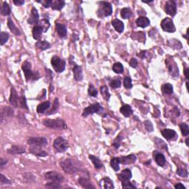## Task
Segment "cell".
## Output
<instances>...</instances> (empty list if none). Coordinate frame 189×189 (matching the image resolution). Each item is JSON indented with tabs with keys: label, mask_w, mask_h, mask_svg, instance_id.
<instances>
[{
	"label": "cell",
	"mask_w": 189,
	"mask_h": 189,
	"mask_svg": "<svg viewBox=\"0 0 189 189\" xmlns=\"http://www.w3.org/2000/svg\"><path fill=\"white\" fill-rule=\"evenodd\" d=\"M122 140H123V137H122L120 135L117 136V137H116L115 139V140H114L113 143H112V146H115V149H118V148L120 147V142H121Z\"/></svg>",
	"instance_id": "bcb514c9"
},
{
	"label": "cell",
	"mask_w": 189,
	"mask_h": 189,
	"mask_svg": "<svg viewBox=\"0 0 189 189\" xmlns=\"http://www.w3.org/2000/svg\"><path fill=\"white\" fill-rule=\"evenodd\" d=\"M7 26H8L9 29L10 30V31L12 32L13 33H14V34L16 35V36H19L20 33H21L19 30L15 26L13 22L12 21V19H11L10 18H8V19H7Z\"/></svg>",
	"instance_id": "f546056e"
},
{
	"label": "cell",
	"mask_w": 189,
	"mask_h": 189,
	"mask_svg": "<svg viewBox=\"0 0 189 189\" xmlns=\"http://www.w3.org/2000/svg\"><path fill=\"white\" fill-rule=\"evenodd\" d=\"M144 124H145L146 129L148 131H149V132L153 131L154 126H153V125H152V123L150 121V120H146V121L144 122Z\"/></svg>",
	"instance_id": "7dc6e473"
},
{
	"label": "cell",
	"mask_w": 189,
	"mask_h": 189,
	"mask_svg": "<svg viewBox=\"0 0 189 189\" xmlns=\"http://www.w3.org/2000/svg\"><path fill=\"white\" fill-rule=\"evenodd\" d=\"M161 90L163 94L170 95L173 93V86L171 84H165L162 86Z\"/></svg>",
	"instance_id": "836d02e7"
},
{
	"label": "cell",
	"mask_w": 189,
	"mask_h": 189,
	"mask_svg": "<svg viewBox=\"0 0 189 189\" xmlns=\"http://www.w3.org/2000/svg\"><path fill=\"white\" fill-rule=\"evenodd\" d=\"M53 146L57 152H63L68 149L69 144L66 140L63 139L61 137H59L54 140Z\"/></svg>",
	"instance_id": "277c9868"
},
{
	"label": "cell",
	"mask_w": 189,
	"mask_h": 189,
	"mask_svg": "<svg viewBox=\"0 0 189 189\" xmlns=\"http://www.w3.org/2000/svg\"><path fill=\"white\" fill-rule=\"evenodd\" d=\"M89 158H90V160H91V161L93 162V165H94L95 168H97V169H100V168H101L103 167L102 162H101L98 158L93 156V155H89Z\"/></svg>",
	"instance_id": "1f68e13d"
},
{
	"label": "cell",
	"mask_w": 189,
	"mask_h": 189,
	"mask_svg": "<svg viewBox=\"0 0 189 189\" xmlns=\"http://www.w3.org/2000/svg\"><path fill=\"white\" fill-rule=\"evenodd\" d=\"M56 31L58 34L59 35V36L61 38H64L66 37V33H67V31H66V28L65 25H62V24L60 23H57L56 24Z\"/></svg>",
	"instance_id": "484cf974"
},
{
	"label": "cell",
	"mask_w": 189,
	"mask_h": 189,
	"mask_svg": "<svg viewBox=\"0 0 189 189\" xmlns=\"http://www.w3.org/2000/svg\"><path fill=\"white\" fill-rule=\"evenodd\" d=\"M44 177H45L46 180L52 182H56V183H61L63 181V176L55 171H49V172L46 173Z\"/></svg>",
	"instance_id": "8992f818"
},
{
	"label": "cell",
	"mask_w": 189,
	"mask_h": 189,
	"mask_svg": "<svg viewBox=\"0 0 189 189\" xmlns=\"http://www.w3.org/2000/svg\"><path fill=\"white\" fill-rule=\"evenodd\" d=\"M44 32L43 31V28L40 25H36L33 28V36L34 38V39L36 40H39L42 37V33Z\"/></svg>",
	"instance_id": "cb8c5ba5"
},
{
	"label": "cell",
	"mask_w": 189,
	"mask_h": 189,
	"mask_svg": "<svg viewBox=\"0 0 189 189\" xmlns=\"http://www.w3.org/2000/svg\"><path fill=\"white\" fill-rule=\"evenodd\" d=\"M122 186H123V188H136V186L132 185V183H131L130 182L122 184Z\"/></svg>",
	"instance_id": "db71d44e"
},
{
	"label": "cell",
	"mask_w": 189,
	"mask_h": 189,
	"mask_svg": "<svg viewBox=\"0 0 189 189\" xmlns=\"http://www.w3.org/2000/svg\"><path fill=\"white\" fill-rule=\"evenodd\" d=\"M177 175L180 176L182 177H188V171L185 169H183V168H178L177 170Z\"/></svg>",
	"instance_id": "c3c4849f"
},
{
	"label": "cell",
	"mask_w": 189,
	"mask_h": 189,
	"mask_svg": "<svg viewBox=\"0 0 189 189\" xmlns=\"http://www.w3.org/2000/svg\"><path fill=\"white\" fill-rule=\"evenodd\" d=\"M7 152L10 155H21L25 152V147L20 146H13L10 149H7Z\"/></svg>",
	"instance_id": "d6986e66"
},
{
	"label": "cell",
	"mask_w": 189,
	"mask_h": 189,
	"mask_svg": "<svg viewBox=\"0 0 189 189\" xmlns=\"http://www.w3.org/2000/svg\"><path fill=\"white\" fill-rule=\"evenodd\" d=\"M40 25L41 27L43 28V31H44V32H47V30L49 29V28L50 27V22L48 21L47 19H42V21L40 22Z\"/></svg>",
	"instance_id": "b9f144b4"
},
{
	"label": "cell",
	"mask_w": 189,
	"mask_h": 189,
	"mask_svg": "<svg viewBox=\"0 0 189 189\" xmlns=\"http://www.w3.org/2000/svg\"><path fill=\"white\" fill-rule=\"evenodd\" d=\"M39 2L42 3L43 5H44V7L48 8L49 7H50V2H51V1H50V0H48V1H39Z\"/></svg>",
	"instance_id": "9f6ffc18"
},
{
	"label": "cell",
	"mask_w": 189,
	"mask_h": 189,
	"mask_svg": "<svg viewBox=\"0 0 189 189\" xmlns=\"http://www.w3.org/2000/svg\"><path fill=\"white\" fill-rule=\"evenodd\" d=\"M179 127H180L182 135L188 136L189 134V128L188 125H187L186 123H181V124L179 125Z\"/></svg>",
	"instance_id": "60d3db41"
},
{
	"label": "cell",
	"mask_w": 189,
	"mask_h": 189,
	"mask_svg": "<svg viewBox=\"0 0 189 189\" xmlns=\"http://www.w3.org/2000/svg\"><path fill=\"white\" fill-rule=\"evenodd\" d=\"M120 15H121L122 18L127 19H129L132 16V12H131V9L128 8V7H124V8L121 10Z\"/></svg>",
	"instance_id": "e575fe53"
},
{
	"label": "cell",
	"mask_w": 189,
	"mask_h": 189,
	"mask_svg": "<svg viewBox=\"0 0 189 189\" xmlns=\"http://www.w3.org/2000/svg\"><path fill=\"white\" fill-rule=\"evenodd\" d=\"M137 25L140 28H145L150 25V21L147 17L140 16L137 19Z\"/></svg>",
	"instance_id": "d4e9b609"
},
{
	"label": "cell",
	"mask_w": 189,
	"mask_h": 189,
	"mask_svg": "<svg viewBox=\"0 0 189 189\" xmlns=\"http://www.w3.org/2000/svg\"><path fill=\"white\" fill-rule=\"evenodd\" d=\"M72 71H73L75 80L77 81H80L83 79V72H82V68L80 66L75 65Z\"/></svg>",
	"instance_id": "ac0fdd59"
},
{
	"label": "cell",
	"mask_w": 189,
	"mask_h": 189,
	"mask_svg": "<svg viewBox=\"0 0 189 189\" xmlns=\"http://www.w3.org/2000/svg\"><path fill=\"white\" fill-rule=\"evenodd\" d=\"M123 86L127 90H129L132 87V84H131V78L130 77H126L123 79Z\"/></svg>",
	"instance_id": "7bdbcfd3"
},
{
	"label": "cell",
	"mask_w": 189,
	"mask_h": 189,
	"mask_svg": "<svg viewBox=\"0 0 189 189\" xmlns=\"http://www.w3.org/2000/svg\"><path fill=\"white\" fill-rule=\"evenodd\" d=\"M1 13L3 16H9L10 14V8L9 4L6 1H4L1 8Z\"/></svg>",
	"instance_id": "74e56055"
},
{
	"label": "cell",
	"mask_w": 189,
	"mask_h": 189,
	"mask_svg": "<svg viewBox=\"0 0 189 189\" xmlns=\"http://www.w3.org/2000/svg\"><path fill=\"white\" fill-rule=\"evenodd\" d=\"M50 106V103L49 101H45L42 104H39L37 107V112L38 113H44L47 109H48Z\"/></svg>",
	"instance_id": "d6a6232c"
},
{
	"label": "cell",
	"mask_w": 189,
	"mask_h": 189,
	"mask_svg": "<svg viewBox=\"0 0 189 189\" xmlns=\"http://www.w3.org/2000/svg\"><path fill=\"white\" fill-rule=\"evenodd\" d=\"M43 123H44V125L46 127L53 128V129L61 130L66 128L65 122L60 118L54 119V120H52V119H46V120H44Z\"/></svg>",
	"instance_id": "7a4b0ae2"
},
{
	"label": "cell",
	"mask_w": 189,
	"mask_h": 189,
	"mask_svg": "<svg viewBox=\"0 0 189 189\" xmlns=\"http://www.w3.org/2000/svg\"><path fill=\"white\" fill-rule=\"evenodd\" d=\"M65 5V1L63 0H53L50 2V7L53 10H60Z\"/></svg>",
	"instance_id": "44dd1931"
},
{
	"label": "cell",
	"mask_w": 189,
	"mask_h": 189,
	"mask_svg": "<svg viewBox=\"0 0 189 189\" xmlns=\"http://www.w3.org/2000/svg\"><path fill=\"white\" fill-rule=\"evenodd\" d=\"M162 135L164 137L166 140H174L177 137V133L174 130L165 128L161 131Z\"/></svg>",
	"instance_id": "e0dca14e"
},
{
	"label": "cell",
	"mask_w": 189,
	"mask_h": 189,
	"mask_svg": "<svg viewBox=\"0 0 189 189\" xmlns=\"http://www.w3.org/2000/svg\"><path fill=\"white\" fill-rule=\"evenodd\" d=\"M10 104L14 107H18L19 103V98L17 96V93L14 87H11L10 90V96L9 98Z\"/></svg>",
	"instance_id": "5bb4252c"
},
{
	"label": "cell",
	"mask_w": 189,
	"mask_h": 189,
	"mask_svg": "<svg viewBox=\"0 0 189 189\" xmlns=\"http://www.w3.org/2000/svg\"><path fill=\"white\" fill-rule=\"evenodd\" d=\"M81 163L79 161L72 160V159H66L61 162V166L62 169L66 174H73L78 172L81 170Z\"/></svg>",
	"instance_id": "6da1fadb"
},
{
	"label": "cell",
	"mask_w": 189,
	"mask_h": 189,
	"mask_svg": "<svg viewBox=\"0 0 189 189\" xmlns=\"http://www.w3.org/2000/svg\"><path fill=\"white\" fill-rule=\"evenodd\" d=\"M112 26L115 28L116 31H117L118 33H122L124 30V25L120 20L119 19H114L112 22Z\"/></svg>",
	"instance_id": "4316f807"
},
{
	"label": "cell",
	"mask_w": 189,
	"mask_h": 189,
	"mask_svg": "<svg viewBox=\"0 0 189 189\" xmlns=\"http://www.w3.org/2000/svg\"><path fill=\"white\" fill-rule=\"evenodd\" d=\"M131 176H132V174H131V170L128 169V168H126V169L123 170L122 172L120 173L117 177L122 182V184H123L129 182L130 179L131 178Z\"/></svg>",
	"instance_id": "8fae6325"
},
{
	"label": "cell",
	"mask_w": 189,
	"mask_h": 189,
	"mask_svg": "<svg viewBox=\"0 0 189 189\" xmlns=\"http://www.w3.org/2000/svg\"><path fill=\"white\" fill-rule=\"evenodd\" d=\"M22 70L25 73V78L27 81H29L33 76V72L31 70V64L28 61H25L22 64Z\"/></svg>",
	"instance_id": "7c38bea8"
},
{
	"label": "cell",
	"mask_w": 189,
	"mask_h": 189,
	"mask_svg": "<svg viewBox=\"0 0 189 189\" xmlns=\"http://www.w3.org/2000/svg\"><path fill=\"white\" fill-rule=\"evenodd\" d=\"M0 182L1 185H4V184H11V182L8 179L6 178L3 174H0Z\"/></svg>",
	"instance_id": "f907efd6"
},
{
	"label": "cell",
	"mask_w": 189,
	"mask_h": 189,
	"mask_svg": "<svg viewBox=\"0 0 189 189\" xmlns=\"http://www.w3.org/2000/svg\"><path fill=\"white\" fill-rule=\"evenodd\" d=\"M161 28L164 31L168 33H174L176 31L173 21L170 18H166L161 22Z\"/></svg>",
	"instance_id": "ba28073f"
},
{
	"label": "cell",
	"mask_w": 189,
	"mask_h": 189,
	"mask_svg": "<svg viewBox=\"0 0 189 189\" xmlns=\"http://www.w3.org/2000/svg\"><path fill=\"white\" fill-rule=\"evenodd\" d=\"M7 163V159H3V158H1V160H0V167H1V168L4 167V166H5L6 163Z\"/></svg>",
	"instance_id": "6f0895ef"
},
{
	"label": "cell",
	"mask_w": 189,
	"mask_h": 189,
	"mask_svg": "<svg viewBox=\"0 0 189 189\" xmlns=\"http://www.w3.org/2000/svg\"><path fill=\"white\" fill-rule=\"evenodd\" d=\"M188 140H189L188 138H187L186 140H185V143H186V145H187V146H188Z\"/></svg>",
	"instance_id": "be15d7a7"
},
{
	"label": "cell",
	"mask_w": 189,
	"mask_h": 189,
	"mask_svg": "<svg viewBox=\"0 0 189 189\" xmlns=\"http://www.w3.org/2000/svg\"><path fill=\"white\" fill-rule=\"evenodd\" d=\"M88 93L92 97H97V95H98V91H97V90L93 84H90L89 86Z\"/></svg>",
	"instance_id": "ee69618b"
},
{
	"label": "cell",
	"mask_w": 189,
	"mask_h": 189,
	"mask_svg": "<svg viewBox=\"0 0 189 189\" xmlns=\"http://www.w3.org/2000/svg\"><path fill=\"white\" fill-rule=\"evenodd\" d=\"M100 10H101V15L104 16H109L112 13V7L110 3L106 1H101L100 2Z\"/></svg>",
	"instance_id": "9c48e42d"
},
{
	"label": "cell",
	"mask_w": 189,
	"mask_h": 189,
	"mask_svg": "<svg viewBox=\"0 0 189 189\" xmlns=\"http://www.w3.org/2000/svg\"><path fill=\"white\" fill-rule=\"evenodd\" d=\"M36 47L37 48L40 49L42 50H47V49L50 48L51 47V44L49 42H47V41H39V42H37L36 43Z\"/></svg>",
	"instance_id": "4dcf8cb0"
},
{
	"label": "cell",
	"mask_w": 189,
	"mask_h": 189,
	"mask_svg": "<svg viewBox=\"0 0 189 189\" xmlns=\"http://www.w3.org/2000/svg\"><path fill=\"white\" fill-rule=\"evenodd\" d=\"M78 183L84 188H95L94 185H92L91 182L85 177H80L78 179Z\"/></svg>",
	"instance_id": "f1b7e54d"
},
{
	"label": "cell",
	"mask_w": 189,
	"mask_h": 189,
	"mask_svg": "<svg viewBox=\"0 0 189 189\" xmlns=\"http://www.w3.org/2000/svg\"><path fill=\"white\" fill-rule=\"evenodd\" d=\"M188 72H189V69H188V68H186V69H185V71H184V73H185V78H186L187 79H188V78H189Z\"/></svg>",
	"instance_id": "94428289"
},
{
	"label": "cell",
	"mask_w": 189,
	"mask_h": 189,
	"mask_svg": "<svg viewBox=\"0 0 189 189\" xmlns=\"http://www.w3.org/2000/svg\"><path fill=\"white\" fill-rule=\"evenodd\" d=\"M100 91H101V95H102L103 98H104V100L106 101H109V98H110V93H109V90H108L107 87L106 86H103L100 89Z\"/></svg>",
	"instance_id": "8d00e7d4"
},
{
	"label": "cell",
	"mask_w": 189,
	"mask_h": 189,
	"mask_svg": "<svg viewBox=\"0 0 189 189\" xmlns=\"http://www.w3.org/2000/svg\"><path fill=\"white\" fill-rule=\"evenodd\" d=\"M137 60L136 59V58H132L131 60H130L129 61V65L131 66V67L133 68H135L137 66Z\"/></svg>",
	"instance_id": "11a10c76"
},
{
	"label": "cell",
	"mask_w": 189,
	"mask_h": 189,
	"mask_svg": "<svg viewBox=\"0 0 189 189\" xmlns=\"http://www.w3.org/2000/svg\"><path fill=\"white\" fill-rule=\"evenodd\" d=\"M146 53V50H143V51H142V52H140V53L139 55L141 57V58H144V55H145Z\"/></svg>",
	"instance_id": "6125c7cd"
},
{
	"label": "cell",
	"mask_w": 189,
	"mask_h": 189,
	"mask_svg": "<svg viewBox=\"0 0 189 189\" xmlns=\"http://www.w3.org/2000/svg\"><path fill=\"white\" fill-rule=\"evenodd\" d=\"M137 158L134 155H130L126 157H122L120 158V163L122 164H132L135 163Z\"/></svg>",
	"instance_id": "ffe728a7"
},
{
	"label": "cell",
	"mask_w": 189,
	"mask_h": 189,
	"mask_svg": "<svg viewBox=\"0 0 189 189\" xmlns=\"http://www.w3.org/2000/svg\"><path fill=\"white\" fill-rule=\"evenodd\" d=\"M174 188L176 189H185V187L182 183H177V185H175Z\"/></svg>",
	"instance_id": "91938a15"
},
{
	"label": "cell",
	"mask_w": 189,
	"mask_h": 189,
	"mask_svg": "<svg viewBox=\"0 0 189 189\" xmlns=\"http://www.w3.org/2000/svg\"><path fill=\"white\" fill-rule=\"evenodd\" d=\"M165 10L168 15L174 16L177 12V4H176L175 1H171V0L168 1L165 5Z\"/></svg>",
	"instance_id": "30bf717a"
},
{
	"label": "cell",
	"mask_w": 189,
	"mask_h": 189,
	"mask_svg": "<svg viewBox=\"0 0 189 189\" xmlns=\"http://www.w3.org/2000/svg\"><path fill=\"white\" fill-rule=\"evenodd\" d=\"M102 110L103 108L101 107V106L99 104H91V105L87 106V108L84 109L82 115H83L84 117H87V116L93 115V114L94 113H98V112H100Z\"/></svg>",
	"instance_id": "52a82bcc"
},
{
	"label": "cell",
	"mask_w": 189,
	"mask_h": 189,
	"mask_svg": "<svg viewBox=\"0 0 189 189\" xmlns=\"http://www.w3.org/2000/svg\"><path fill=\"white\" fill-rule=\"evenodd\" d=\"M39 16L38 13V11L35 7H33L31 10V16H30L29 19H28V23L31 24V25H33V24H37L39 22Z\"/></svg>",
	"instance_id": "7402d4cb"
},
{
	"label": "cell",
	"mask_w": 189,
	"mask_h": 189,
	"mask_svg": "<svg viewBox=\"0 0 189 189\" xmlns=\"http://www.w3.org/2000/svg\"><path fill=\"white\" fill-rule=\"evenodd\" d=\"M9 39V34L6 32H1L0 33V44L1 45H3L4 43L7 42Z\"/></svg>",
	"instance_id": "ab89813d"
},
{
	"label": "cell",
	"mask_w": 189,
	"mask_h": 189,
	"mask_svg": "<svg viewBox=\"0 0 189 189\" xmlns=\"http://www.w3.org/2000/svg\"><path fill=\"white\" fill-rule=\"evenodd\" d=\"M13 3L16 4V5L20 6L25 4V1H23V0H18V1H17V0H14Z\"/></svg>",
	"instance_id": "680465c9"
},
{
	"label": "cell",
	"mask_w": 189,
	"mask_h": 189,
	"mask_svg": "<svg viewBox=\"0 0 189 189\" xmlns=\"http://www.w3.org/2000/svg\"><path fill=\"white\" fill-rule=\"evenodd\" d=\"M168 67V72L174 77H177L179 75V69L177 66L176 65V63L173 61L172 58L169 59V61H166Z\"/></svg>",
	"instance_id": "4fadbf2b"
},
{
	"label": "cell",
	"mask_w": 189,
	"mask_h": 189,
	"mask_svg": "<svg viewBox=\"0 0 189 189\" xmlns=\"http://www.w3.org/2000/svg\"><path fill=\"white\" fill-rule=\"evenodd\" d=\"M109 85H110V87H112V88L116 89L120 87L121 83H120V79H115V80H112V81L109 83Z\"/></svg>",
	"instance_id": "f6af8a7d"
},
{
	"label": "cell",
	"mask_w": 189,
	"mask_h": 189,
	"mask_svg": "<svg viewBox=\"0 0 189 189\" xmlns=\"http://www.w3.org/2000/svg\"><path fill=\"white\" fill-rule=\"evenodd\" d=\"M99 183H100V186L103 188L112 189L115 188L112 180L108 177H104V179H101V180L99 182Z\"/></svg>",
	"instance_id": "2e32d148"
},
{
	"label": "cell",
	"mask_w": 189,
	"mask_h": 189,
	"mask_svg": "<svg viewBox=\"0 0 189 189\" xmlns=\"http://www.w3.org/2000/svg\"><path fill=\"white\" fill-rule=\"evenodd\" d=\"M58 107V99H57V98H56V99L55 100V101H54L53 109H52L51 111H50V112H49V113H48L49 115H51V114L54 113V112H55V111L57 110Z\"/></svg>",
	"instance_id": "f5cc1de1"
},
{
	"label": "cell",
	"mask_w": 189,
	"mask_h": 189,
	"mask_svg": "<svg viewBox=\"0 0 189 189\" xmlns=\"http://www.w3.org/2000/svg\"><path fill=\"white\" fill-rule=\"evenodd\" d=\"M19 104L22 108H25V109H28V106H27V103H26V98H25V95H22L21 96V98H19Z\"/></svg>",
	"instance_id": "681fc988"
},
{
	"label": "cell",
	"mask_w": 189,
	"mask_h": 189,
	"mask_svg": "<svg viewBox=\"0 0 189 189\" xmlns=\"http://www.w3.org/2000/svg\"><path fill=\"white\" fill-rule=\"evenodd\" d=\"M51 63L53 69L57 72H62L64 70L65 67H66V62H65V61H63L61 58L56 56V55H55V56H53L52 58Z\"/></svg>",
	"instance_id": "3957f363"
},
{
	"label": "cell",
	"mask_w": 189,
	"mask_h": 189,
	"mask_svg": "<svg viewBox=\"0 0 189 189\" xmlns=\"http://www.w3.org/2000/svg\"><path fill=\"white\" fill-rule=\"evenodd\" d=\"M153 157L158 166H161V167L165 166V164H166V158H165L164 155L163 154L160 153V152H157V151H155L153 152Z\"/></svg>",
	"instance_id": "9a60e30c"
},
{
	"label": "cell",
	"mask_w": 189,
	"mask_h": 189,
	"mask_svg": "<svg viewBox=\"0 0 189 189\" xmlns=\"http://www.w3.org/2000/svg\"><path fill=\"white\" fill-rule=\"evenodd\" d=\"M46 187H47V188H61L59 183H56V182H50L49 183H47V185H46Z\"/></svg>",
	"instance_id": "816d5d0a"
},
{
	"label": "cell",
	"mask_w": 189,
	"mask_h": 189,
	"mask_svg": "<svg viewBox=\"0 0 189 189\" xmlns=\"http://www.w3.org/2000/svg\"><path fill=\"white\" fill-rule=\"evenodd\" d=\"M120 112H121L122 115L125 116V117H129V116L132 115L133 113L131 107L129 105H127V104H125V105L122 106V107L120 108Z\"/></svg>",
	"instance_id": "83f0119b"
},
{
	"label": "cell",
	"mask_w": 189,
	"mask_h": 189,
	"mask_svg": "<svg viewBox=\"0 0 189 189\" xmlns=\"http://www.w3.org/2000/svg\"><path fill=\"white\" fill-rule=\"evenodd\" d=\"M47 138L42 137H33L28 140V143L31 146H44L47 145Z\"/></svg>",
	"instance_id": "5b68a950"
},
{
	"label": "cell",
	"mask_w": 189,
	"mask_h": 189,
	"mask_svg": "<svg viewBox=\"0 0 189 189\" xmlns=\"http://www.w3.org/2000/svg\"><path fill=\"white\" fill-rule=\"evenodd\" d=\"M112 69L117 74H121L123 72V66L121 63H115L112 66Z\"/></svg>",
	"instance_id": "f35d334b"
},
{
	"label": "cell",
	"mask_w": 189,
	"mask_h": 189,
	"mask_svg": "<svg viewBox=\"0 0 189 189\" xmlns=\"http://www.w3.org/2000/svg\"><path fill=\"white\" fill-rule=\"evenodd\" d=\"M40 146H32L30 148V152H31L33 155L39 157H46L47 155V153L44 151L42 150L39 148Z\"/></svg>",
	"instance_id": "603a6c76"
},
{
	"label": "cell",
	"mask_w": 189,
	"mask_h": 189,
	"mask_svg": "<svg viewBox=\"0 0 189 189\" xmlns=\"http://www.w3.org/2000/svg\"><path fill=\"white\" fill-rule=\"evenodd\" d=\"M120 163V158H114L111 160L110 166L115 171H118L119 169H120V166H119Z\"/></svg>",
	"instance_id": "d590c367"
}]
</instances>
